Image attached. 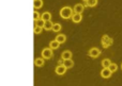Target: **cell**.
<instances>
[{"label": "cell", "instance_id": "cell-1", "mask_svg": "<svg viewBox=\"0 0 122 86\" xmlns=\"http://www.w3.org/2000/svg\"><path fill=\"white\" fill-rule=\"evenodd\" d=\"M73 12H74L73 9H71L70 6H63L60 10V16L62 17L63 19L72 18V16H73V14H74Z\"/></svg>", "mask_w": 122, "mask_h": 86}, {"label": "cell", "instance_id": "cell-2", "mask_svg": "<svg viewBox=\"0 0 122 86\" xmlns=\"http://www.w3.org/2000/svg\"><path fill=\"white\" fill-rule=\"evenodd\" d=\"M102 46L104 47V48H108L109 46H112V43H114V39H112V37H109L108 35H103L102 36Z\"/></svg>", "mask_w": 122, "mask_h": 86}, {"label": "cell", "instance_id": "cell-3", "mask_svg": "<svg viewBox=\"0 0 122 86\" xmlns=\"http://www.w3.org/2000/svg\"><path fill=\"white\" fill-rule=\"evenodd\" d=\"M54 56L53 53V49L51 48H44L42 51V57L44 60H49Z\"/></svg>", "mask_w": 122, "mask_h": 86}, {"label": "cell", "instance_id": "cell-4", "mask_svg": "<svg viewBox=\"0 0 122 86\" xmlns=\"http://www.w3.org/2000/svg\"><path fill=\"white\" fill-rule=\"evenodd\" d=\"M112 71L109 69V68H103L101 71V77L104 79H108L112 77Z\"/></svg>", "mask_w": 122, "mask_h": 86}, {"label": "cell", "instance_id": "cell-5", "mask_svg": "<svg viewBox=\"0 0 122 86\" xmlns=\"http://www.w3.org/2000/svg\"><path fill=\"white\" fill-rule=\"evenodd\" d=\"M88 54H89V56H91V57H97L101 54V50H100L99 48H91L90 50H89Z\"/></svg>", "mask_w": 122, "mask_h": 86}, {"label": "cell", "instance_id": "cell-6", "mask_svg": "<svg viewBox=\"0 0 122 86\" xmlns=\"http://www.w3.org/2000/svg\"><path fill=\"white\" fill-rule=\"evenodd\" d=\"M66 69L67 68L65 67L64 65H58L57 67H56L55 71H56V73L59 74V76H63V74L65 73V71H66Z\"/></svg>", "mask_w": 122, "mask_h": 86}, {"label": "cell", "instance_id": "cell-7", "mask_svg": "<svg viewBox=\"0 0 122 86\" xmlns=\"http://www.w3.org/2000/svg\"><path fill=\"white\" fill-rule=\"evenodd\" d=\"M84 9H85V5H84V4L77 3V4H75V5H74L73 11H74V13H78V14H81V13L84 12Z\"/></svg>", "mask_w": 122, "mask_h": 86}, {"label": "cell", "instance_id": "cell-8", "mask_svg": "<svg viewBox=\"0 0 122 86\" xmlns=\"http://www.w3.org/2000/svg\"><path fill=\"white\" fill-rule=\"evenodd\" d=\"M81 19H82L81 14H78V13H74L73 16H72V20H73V22H75V23L80 22Z\"/></svg>", "mask_w": 122, "mask_h": 86}, {"label": "cell", "instance_id": "cell-9", "mask_svg": "<svg viewBox=\"0 0 122 86\" xmlns=\"http://www.w3.org/2000/svg\"><path fill=\"white\" fill-rule=\"evenodd\" d=\"M72 57V52L69 50H65L62 52V54H61V59L62 60H70Z\"/></svg>", "mask_w": 122, "mask_h": 86}, {"label": "cell", "instance_id": "cell-10", "mask_svg": "<svg viewBox=\"0 0 122 86\" xmlns=\"http://www.w3.org/2000/svg\"><path fill=\"white\" fill-rule=\"evenodd\" d=\"M41 18H42L44 21H48L51 19V14L49 12H44L42 15H41Z\"/></svg>", "mask_w": 122, "mask_h": 86}, {"label": "cell", "instance_id": "cell-11", "mask_svg": "<svg viewBox=\"0 0 122 86\" xmlns=\"http://www.w3.org/2000/svg\"><path fill=\"white\" fill-rule=\"evenodd\" d=\"M59 46H60V43L59 42H57V40H51V43H49V48H51L54 50V49H58L59 48Z\"/></svg>", "mask_w": 122, "mask_h": 86}, {"label": "cell", "instance_id": "cell-12", "mask_svg": "<svg viewBox=\"0 0 122 86\" xmlns=\"http://www.w3.org/2000/svg\"><path fill=\"white\" fill-rule=\"evenodd\" d=\"M56 40H57V42H59L60 44H63V43L66 40V36H65L64 34H59V35L56 36Z\"/></svg>", "mask_w": 122, "mask_h": 86}, {"label": "cell", "instance_id": "cell-13", "mask_svg": "<svg viewBox=\"0 0 122 86\" xmlns=\"http://www.w3.org/2000/svg\"><path fill=\"white\" fill-rule=\"evenodd\" d=\"M63 65H64L66 68H72V67L74 66V62L72 61V59H70V60H64V62H63Z\"/></svg>", "mask_w": 122, "mask_h": 86}, {"label": "cell", "instance_id": "cell-14", "mask_svg": "<svg viewBox=\"0 0 122 86\" xmlns=\"http://www.w3.org/2000/svg\"><path fill=\"white\" fill-rule=\"evenodd\" d=\"M43 6V0H33V8L41 9Z\"/></svg>", "mask_w": 122, "mask_h": 86}, {"label": "cell", "instance_id": "cell-15", "mask_svg": "<svg viewBox=\"0 0 122 86\" xmlns=\"http://www.w3.org/2000/svg\"><path fill=\"white\" fill-rule=\"evenodd\" d=\"M34 64H36V66H38V67H42V66H44V59H43V57L36 59Z\"/></svg>", "mask_w": 122, "mask_h": 86}, {"label": "cell", "instance_id": "cell-16", "mask_svg": "<svg viewBox=\"0 0 122 86\" xmlns=\"http://www.w3.org/2000/svg\"><path fill=\"white\" fill-rule=\"evenodd\" d=\"M110 65H112L110 60L105 59V60H103V61H102V66H103V68H109Z\"/></svg>", "mask_w": 122, "mask_h": 86}, {"label": "cell", "instance_id": "cell-17", "mask_svg": "<svg viewBox=\"0 0 122 86\" xmlns=\"http://www.w3.org/2000/svg\"><path fill=\"white\" fill-rule=\"evenodd\" d=\"M97 4V0H87L86 1V6H90V8H93Z\"/></svg>", "mask_w": 122, "mask_h": 86}, {"label": "cell", "instance_id": "cell-18", "mask_svg": "<svg viewBox=\"0 0 122 86\" xmlns=\"http://www.w3.org/2000/svg\"><path fill=\"white\" fill-rule=\"evenodd\" d=\"M53 27H54V23L51 22V20L45 21V25H44V29L45 30H53Z\"/></svg>", "mask_w": 122, "mask_h": 86}, {"label": "cell", "instance_id": "cell-19", "mask_svg": "<svg viewBox=\"0 0 122 86\" xmlns=\"http://www.w3.org/2000/svg\"><path fill=\"white\" fill-rule=\"evenodd\" d=\"M44 25H45V21L43 20L42 18H40V19H38V20H36V27L44 28Z\"/></svg>", "mask_w": 122, "mask_h": 86}, {"label": "cell", "instance_id": "cell-20", "mask_svg": "<svg viewBox=\"0 0 122 86\" xmlns=\"http://www.w3.org/2000/svg\"><path fill=\"white\" fill-rule=\"evenodd\" d=\"M61 25L60 23H54V27H53V31L54 32H59L61 30Z\"/></svg>", "mask_w": 122, "mask_h": 86}, {"label": "cell", "instance_id": "cell-21", "mask_svg": "<svg viewBox=\"0 0 122 86\" xmlns=\"http://www.w3.org/2000/svg\"><path fill=\"white\" fill-rule=\"evenodd\" d=\"M109 69L112 70V72H115V71H117V69H118V66H117V64L112 63V65L109 66Z\"/></svg>", "mask_w": 122, "mask_h": 86}, {"label": "cell", "instance_id": "cell-22", "mask_svg": "<svg viewBox=\"0 0 122 86\" xmlns=\"http://www.w3.org/2000/svg\"><path fill=\"white\" fill-rule=\"evenodd\" d=\"M40 18H41V15L39 14V12L34 11V12H33V19H34V21L38 20V19H40Z\"/></svg>", "mask_w": 122, "mask_h": 86}, {"label": "cell", "instance_id": "cell-23", "mask_svg": "<svg viewBox=\"0 0 122 86\" xmlns=\"http://www.w3.org/2000/svg\"><path fill=\"white\" fill-rule=\"evenodd\" d=\"M42 29H43V28L36 27H36H34V33H36V34H40L41 32H42Z\"/></svg>", "mask_w": 122, "mask_h": 86}, {"label": "cell", "instance_id": "cell-24", "mask_svg": "<svg viewBox=\"0 0 122 86\" xmlns=\"http://www.w3.org/2000/svg\"><path fill=\"white\" fill-rule=\"evenodd\" d=\"M121 69H122V65H121Z\"/></svg>", "mask_w": 122, "mask_h": 86}, {"label": "cell", "instance_id": "cell-25", "mask_svg": "<svg viewBox=\"0 0 122 86\" xmlns=\"http://www.w3.org/2000/svg\"><path fill=\"white\" fill-rule=\"evenodd\" d=\"M84 1H87V0H84Z\"/></svg>", "mask_w": 122, "mask_h": 86}]
</instances>
